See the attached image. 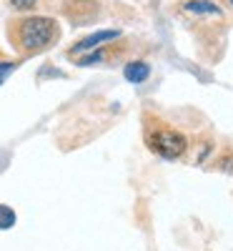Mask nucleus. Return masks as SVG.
<instances>
[{
    "label": "nucleus",
    "instance_id": "f257e3e1",
    "mask_svg": "<svg viewBox=\"0 0 233 251\" xmlns=\"http://www.w3.org/2000/svg\"><path fill=\"white\" fill-rule=\"evenodd\" d=\"M8 35H10L13 48L20 55H35V53H43L58 43L60 25L53 18L30 15V18H20L15 23H10Z\"/></svg>",
    "mask_w": 233,
    "mask_h": 251
},
{
    "label": "nucleus",
    "instance_id": "f03ea898",
    "mask_svg": "<svg viewBox=\"0 0 233 251\" xmlns=\"http://www.w3.org/2000/svg\"><path fill=\"white\" fill-rule=\"evenodd\" d=\"M145 141H148V149L156 151L163 158H181L186 153V149H188V138L181 131H176L173 126L161 123V121H156L153 126H148Z\"/></svg>",
    "mask_w": 233,
    "mask_h": 251
},
{
    "label": "nucleus",
    "instance_id": "7ed1b4c3",
    "mask_svg": "<svg viewBox=\"0 0 233 251\" xmlns=\"http://www.w3.org/2000/svg\"><path fill=\"white\" fill-rule=\"evenodd\" d=\"M116 35H118L116 30H100V33H95V35H88V38H83L78 46H73L70 55H73V53H80V50H93V48H98V43H105V40H113Z\"/></svg>",
    "mask_w": 233,
    "mask_h": 251
},
{
    "label": "nucleus",
    "instance_id": "20e7f679",
    "mask_svg": "<svg viewBox=\"0 0 233 251\" xmlns=\"http://www.w3.org/2000/svg\"><path fill=\"white\" fill-rule=\"evenodd\" d=\"M183 10L193 15H221V8L213 0H188V3H183Z\"/></svg>",
    "mask_w": 233,
    "mask_h": 251
},
{
    "label": "nucleus",
    "instance_id": "39448f33",
    "mask_svg": "<svg viewBox=\"0 0 233 251\" xmlns=\"http://www.w3.org/2000/svg\"><path fill=\"white\" fill-rule=\"evenodd\" d=\"M148 75H151V66L143 60H136V63H128L125 66V78H128L131 83H143Z\"/></svg>",
    "mask_w": 233,
    "mask_h": 251
},
{
    "label": "nucleus",
    "instance_id": "423d86ee",
    "mask_svg": "<svg viewBox=\"0 0 233 251\" xmlns=\"http://www.w3.org/2000/svg\"><path fill=\"white\" fill-rule=\"evenodd\" d=\"M13 224H15V211L10 206L0 203V228H10Z\"/></svg>",
    "mask_w": 233,
    "mask_h": 251
},
{
    "label": "nucleus",
    "instance_id": "0eeeda50",
    "mask_svg": "<svg viewBox=\"0 0 233 251\" xmlns=\"http://www.w3.org/2000/svg\"><path fill=\"white\" fill-rule=\"evenodd\" d=\"M35 3L38 0H10V5L18 10H30V8H35Z\"/></svg>",
    "mask_w": 233,
    "mask_h": 251
},
{
    "label": "nucleus",
    "instance_id": "6e6552de",
    "mask_svg": "<svg viewBox=\"0 0 233 251\" xmlns=\"http://www.w3.org/2000/svg\"><path fill=\"white\" fill-rule=\"evenodd\" d=\"M15 71V66H13V63H0V83H3L10 73Z\"/></svg>",
    "mask_w": 233,
    "mask_h": 251
},
{
    "label": "nucleus",
    "instance_id": "1a4fd4ad",
    "mask_svg": "<svg viewBox=\"0 0 233 251\" xmlns=\"http://www.w3.org/2000/svg\"><path fill=\"white\" fill-rule=\"evenodd\" d=\"M228 5H231V8H233V0H228Z\"/></svg>",
    "mask_w": 233,
    "mask_h": 251
}]
</instances>
